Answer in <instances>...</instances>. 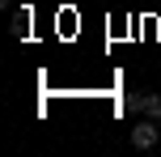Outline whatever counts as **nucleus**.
<instances>
[{
    "mask_svg": "<svg viewBox=\"0 0 161 157\" xmlns=\"http://www.w3.org/2000/svg\"><path fill=\"white\" fill-rule=\"evenodd\" d=\"M140 115H148V119L161 123V98L157 93H144V98H140Z\"/></svg>",
    "mask_w": 161,
    "mask_h": 157,
    "instance_id": "2",
    "label": "nucleus"
},
{
    "mask_svg": "<svg viewBox=\"0 0 161 157\" xmlns=\"http://www.w3.org/2000/svg\"><path fill=\"white\" fill-rule=\"evenodd\" d=\"M30 34V8H17V17H13V38H25Z\"/></svg>",
    "mask_w": 161,
    "mask_h": 157,
    "instance_id": "3",
    "label": "nucleus"
},
{
    "mask_svg": "<svg viewBox=\"0 0 161 157\" xmlns=\"http://www.w3.org/2000/svg\"><path fill=\"white\" fill-rule=\"evenodd\" d=\"M157 136H161V127H157V119H140L136 127H131V149H153L157 144Z\"/></svg>",
    "mask_w": 161,
    "mask_h": 157,
    "instance_id": "1",
    "label": "nucleus"
}]
</instances>
